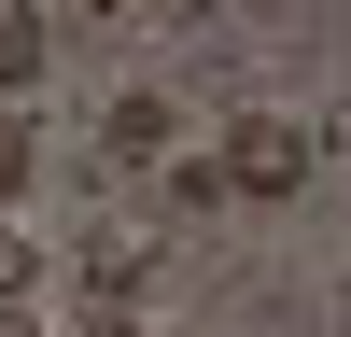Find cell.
<instances>
[{
    "mask_svg": "<svg viewBox=\"0 0 351 337\" xmlns=\"http://www.w3.org/2000/svg\"><path fill=\"white\" fill-rule=\"evenodd\" d=\"M225 197H309V168H324V127H295V112H239V127L211 140Z\"/></svg>",
    "mask_w": 351,
    "mask_h": 337,
    "instance_id": "6da1fadb",
    "label": "cell"
},
{
    "mask_svg": "<svg viewBox=\"0 0 351 337\" xmlns=\"http://www.w3.org/2000/svg\"><path fill=\"white\" fill-rule=\"evenodd\" d=\"M169 140H183L169 84H127V99H112V155H169Z\"/></svg>",
    "mask_w": 351,
    "mask_h": 337,
    "instance_id": "7a4b0ae2",
    "label": "cell"
},
{
    "mask_svg": "<svg viewBox=\"0 0 351 337\" xmlns=\"http://www.w3.org/2000/svg\"><path fill=\"white\" fill-rule=\"evenodd\" d=\"M141 267H155V239H141V225H112V211L84 225V281H99V295H127Z\"/></svg>",
    "mask_w": 351,
    "mask_h": 337,
    "instance_id": "3957f363",
    "label": "cell"
},
{
    "mask_svg": "<svg viewBox=\"0 0 351 337\" xmlns=\"http://www.w3.org/2000/svg\"><path fill=\"white\" fill-rule=\"evenodd\" d=\"M43 71H56V28L43 14H0V99H28Z\"/></svg>",
    "mask_w": 351,
    "mask_h": 337,
    "instance_id": "277c9868",
    "label": "cell"
},
{
    "mask_svg": "<svg viewBox=\"0 0 351 337\" xmlns=\"http://www.w3.org/2000/svg\"><path fill=\"white\" fill-rule=\"evenodd\" d=\"M155 168H169V197H183V211H211V197H225V168H211V140H169Z\"/></svg>",
    "mask_w": 351,
    "mask_h": 337,
    "instance_id": "5b68a950",
    "label": "cell"
},
{
    "mask_svg": "<svg viewBox=\"0 0 351 337\" xmlns=\"http://www.w3.org/2000/svg\"><path fill=\"white\" fill-rule=\"evenodd\" d=\"M14 197H28V112L0 99V211H14Z\"/></svg>",
    "mask_w": 351,
    "mask_h": 337,
    "instance_id": "8992f818",
    "label": "cell"
},
{
    "mask_svg": "<svg viewBox=\"0 0 351 337\" xmlns=\"http://www.w3.org/2000/svg\"><path fill=\"white\" fill-rule=\"evenodd\" d=\"M28 281H43V253H28L14 225H0V295H28Z\"/></svg>",
    "mask_w": 351,
    "mask_h": 337,
    "instance_id": "52a82bcc",
    "label": "cell"
},
{
    "mask_svg": "<svg viewBox=\"0 0 351 337\" xmlns=\"http://www.w3.org/2000/svg\"><path fill=\"white\" fill-rule=\"evenodd\" d=\"M84 337H141V323H127V295H99V281H84Z\"/></svg>",
    "mask_w": 351,
    "mask_h": 337,
    "instance_id": "ba28073f",
    "label": "cell"
},
{
    "mask_svg": "<svg viewBox=\"0 0 351 337\" xmlns=\"http://www.w3.org/2000/svg\"><path fill=\"white\" fill-rule=\"evenodd\" d=\"M0 337H43V323H28V295H0Z\"/></svg>",
    "mask_w": 351,
    "mask_h": 337,
    "instance_id": "9c48e42d",
    "label": "cell"
}]
</instances>
